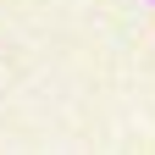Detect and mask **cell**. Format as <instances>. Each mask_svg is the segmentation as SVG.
<instances>
[{
	"mask_svg": "<svg viewBox=\"0 0 155 155\" xmlns=\"http://www.w3.org/2000/svg\"><path fill=\"white\" fill-rule=\"evenodd\" d=\"M150 6H155V0H150Z\"/></svg>",
	"mask_w": 155,
	"mask_h": 155,
	"instance_id": "cell-1",
	"label": "cell"
}]
</instances>
